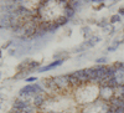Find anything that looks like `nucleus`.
Wrapping results in <instances>:
<instances>
[{
  "instance_id": "nucleus-11",
  "label": "nucleus",
  "mask_w": 124,
  "mask_h": 113,
  "mask_svg": "<svg viewBox=\"0 0 124 113\" xmlns=\"http://www.w3.org/2000/svg\"><path fill=\"white\" fill-rule=\"evenodd\" d=\"M99 40H101V39H99L98 36H91V37H89V40H87L88 46H89V47H93L97 42H99Z\"/></svg>"
},
{
  "instance_id": "nucleus-5",
  "label": "nucleus",
  "mask_w": 124,
  "mask_h": 113,
  "mask_svg": "<svg viewBox=\"0 0 124 113\" xmlns=\"http://www.w3.org/2000/svg\"><path fill=\"white\" fill-rule=\"evenodd\" d=\"M63 61H65V60H56V61H54L52 64H50V65H47V66H44V67H40V68L36 70V71H37V72H46V71L54 70V68H56V67H58L60 65L63 64Z\"/></svg>"
},
{
  "instance_id": "nucleus-14",
  "label": "nucleus",
  "mask_w": 124,
  "mask_h": 113,
  "mask_svg": "<svg viewBox=\"0 0 124 113\" xmlns=\"http://www.w3.org/2000/svg\"><path fill=\"white\" fill-rule=\"evenodd\" d=\"M120 19H122V16H120L119 14H116V15H113V16L110 17L109 23H110V24H116V23H119V21H120Z\"/></svg>"
},
{
  "instance_id": "nucleus-17",
  "label": "nucleus",
  "mask_w": 124,
  "mask_h": 113,
  "mask_svg": "<svg viewBox=\"0 0 124 113\" xmlns=\"http://www.w3.org/2000/svg\"><path fill=\"white\" fill-rule=\"evenodd\" d=\"M106 62H107V58L106 57H99V58L96 60V64H98V65H103V64H106Z\"/></svg>"
},
{
  "instance_id": "nucleus-13",
  "label": "nucleus",
  "mask_w": 124,
  "mask_h": 113,
  "mask_svg": "<svg viewBox=\"0 0 124 113\" xmlns=\"http://www.w3.org/2000/svg\"><path fill=\"white\" fill-rule=\"evenodd\" d=\"M68 20H70V19H67L66 16H61V17H57V19L55 20V21H56L60 26H62V25L67 24V23H68Z\"/></svg>"
},
{
  "instance_id": "nucleus-21",
  "label": "nucleus",
  "mask_w": 124,
  "mask_h": 113,
  "mask_svg": "<svg viewBox=\"0 0 124 113\" xmlns=\"http://www.w3.org/2000/svg\"><path fill=\"white\" fill-rule=\"evenodd\" d=\"M93 3H103V0H91Z\"/></svg>"
},
{
  "instance_id": "nucleus-3",
  "label": "nucleus",
  "mask_w": 124,
  "mask_h": 113,
  "mask_svg": "<svg viewBox=\"0 0 124 113\" xmlns=\"http://www.w3.org/2000/svg\"><path fill=\"white\" fill-rule=\"evenodd\" d=\"M41 86H44L46 89L51 91L52 93H57V92H60V89H58V87L56 85L54 77L52 78H44L42 82H41Z\"/></svg>"
},
{
  "instance_id": "nucleus-19",
  "label": "nucleus",
  "mask_w": 124,
  "mask_h": 113,
  "mask_svg": "<svg viewBox=\"0 0 124 113\" xmlns=\"http://www.w3.org/2000/svg\"><path fill=\"white\" fill-rule=\"evenodd\" d=\"M36 80H37L36 77H34V76H31V77H27V78H26L25 81H26V82H29V83H34V82H35Z\"/></svg>"
},
{
  "instance_id": "nucleus-16",
  "label": "nucleus",
  "mask_w": 124,
  "mask_h": 113,
  "mask_svg": "<svg viewBox=\"0 0 124 113\" xmlns=\"http://www.w3.org/2000/svg\"><path fill=\"white\" fill-rule=\"evenodd\" d=\"M97 25L101 26V27H104V29H106V27L109 25V20H107V19H102V21L97 23Z\"/></svg>"
},
{
  "instance_id": "nucleus-12",
  "label": "nucleus",
  "mask_w": 124,
  "mask_h": 113,
  "mask_svg": "<svg viewBox=\"0 0 124 113\" xmlns=\"http://www.w3.org/2000/svg\"><path fill=\"white\" fill-rule=\"evenodd\" d=\"M40 67V62H37V61H30L29 64V67H27V71H36V68Z\"/></svg>"
},
{
  "instance_id": "nucleus-8",
  "label": "nucleus",
  "mask_w": 124,
  "mask_h": 113,
  "mask_svg": "<svg viewBox=\"0 0 124 113\" xmlns=\"http://www.w3.org/2000/svg\"><path fill=\"white\" fill-rule=\"evenodd\" d=\"M75 75L78 77L81 85H85V83H87V82H89V80H88V77H87V75H86L85 68H83V70H77L76 72H75Z\"/></svg>"
},
{
  "instance_id": "nucleus-15",
  "label": "nucleus",
  "mask_w": 124,
  "mask_h": 113,
  "mask_svg": "<svg viewBox=\"0 0 124 113\" xmlns=\"http://www.w3.org/2000/svg\"><path fill=\"white\" fill-rule=\"evenodd\" d=\"M120 44H122V41H114V42H113V45L108 47V51H116Z\"/></svg>"
},
{
  "instance_id": "nucleus-4",
  "label": "nucleus",
  "mask_w": 124,
  "mask_h": 113,
  "mask_svg": "<svg viewBox=\"0 0 124 113\" xmlns=\"http://www.w3.org/2000/svg\"><path fill=\"white\" fill-rule=\"evenodd\" d=\"M29 107H30V103L26 99L19 98V99H15L14 105H13V112H15V111H25Z\"/></svg>"
},
{
  "instance_id": "nucleus-2",
  "label": "nucleus",
  "mask_w": 124,
  "mask_h": 113,
  "mask_svg": "<svg viewBox=\"0 0 124 113\" xmlns=\"http://www.w3.org/2000/svg\"><path fill=\"white\" fill-rule=\"evenodd\" d=\"M98 96H99V98H101L102 101L109 102L113 97H114V89H112V88H109V87H107V86H103V87H101V89H99Z\"/></svg>"
},
{
  "instance_id": "nucleus-10",
  "label": "nucleus",
  "mask_w": 124,
  "mask_h": 113,
  "mask_svg": "<svg viewBox=\"0 0 124 113\" xmlns=\"http://www.w3.org/2000/svg\"><path fill=\"white\" fill-rule=\"evenodd\" d=\"M68 80H70V83H71L72 87H78V86H81V82H79L78 77L75 75V72H73V73H68Z\"/></svg>"
},
{
  "instance_id": "nucleus-7",
  "label": "nucleus",
  "mask_w": 124,
  "mask_h": 113,
  "mask_svg": "<svg viewBox=\"0 0 124 113\" xmlns=\"http://www.w3.org/2000/svg\"><path fill=\"white\" fill-rule=\"evenodd\" d=\"M46 102V95H42V93H39L36 96H34V99H32V103L35 107H41L44 106Z\"/></svg>"
},
{
  "instance_id": "nucleus-22",
  "label": "nucleus",
  "mask_w": 124,
  "mask_h": 113,
  "mask_svg": "<svg viewBox=\"0 0 124 113\" xmlns=\"http://www.w3.org/2000/svg\"><path fill=\"white\" fill-rule=\"evenodd\" d=\"M45 113H55V112H52V111H50V112H45Z\"/></svg>"
},
{
  "instance_id": "nucleus-9",
  "label": "nucleus",
  "mask_w": 124,
  "mask_h": 113,
  "mask_svg": "<svg viewBox=\"0 0 124 113\" xmlns=\"http://www.w3.org/2000/svg\"><path fill=\"white\" fill-rule=\"evenodd\" d=\"M63 6H65V13H63V16H66L67 19H72V17L75 16V14H76V10L71 8L70 3H67V4H66V5H63Z\"/></svg>"
},
{
  "instance_id": "nucleus-1",
  "label": "nucleus",
  "mask_w": 124,
  "mask_h": 113,
  "mask_svg": "<svg viewBox=\"0 0 124 113\" xmlns=\"http://www.w3.org/2000/svg\"><path fill=\"white\" fill-rule=\"evenodd\" d=\"M56 85L58 87L60 91H67L70 88H72L71 83H70V80H68V73L67 75H61V76H56L54 77Z\"/></svg>"
},
{
  "instance_id": "nucleus-18",
  "label": "nucleus",
  "mask_w": 124,
  "mask_h": 113,
  "mask_svg": "<svg viewBox=\"0 0 124 113\" xmlns=\"http://www.w3.org/2000/svg\"><path fill=\"white\" fill-rule=\"evenodd\" d=\"M109 109L113 112V113H124V109H120V108H114V107H109Z\"/></svg>"
},
{
  "instance_id": "nucleus-20",
  "label": "nucleus",
  "mask_w": 124,
  "mask_h": 113,
  "mask_svg": "<svg viewBox=\"0 0 124 113\" xmlns=\"http://www.w3.org/2000/svg\"><path fill=\"white\" fill-rule=\"evenodd\" d=\"M88 32H89V29L87 26L83 27V35H85V37H88Z\"/></svg>"
},
{
  "instance_id": "nucleus-6",
  "label": "nucleus",
  "mask_w": 124,
  "mask_h": 113,
  "mask_svg": "<svg viewBox=\"0 0 124 113\" xmlns=\"http://www.w3.org/2000/svg\"><path fill=\"white\" fill-rule=\"evenodd\" d=\"M109 107L124 109V98L123 97H113L109 101Z\"/></svg>"
}]
</instances>
